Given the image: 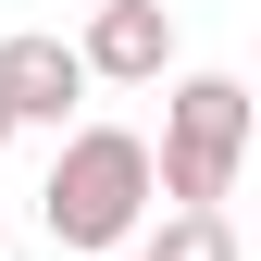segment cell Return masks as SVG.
<instances>
[{"instance_id": "1", "label": "cell", "mask_w": 261, "mask_h": 261, "mask_svg": "<svg viewBox=\"0 0 261 261\" xmlns=\"http://www.w3.org/2000/svg\"><path fill=\"white\" fill-rule=\"evenodd\" d=\"M137 212H149V137H124V124H75L50 162V187H38V224L62 249H124L137 237Z\"/></svg>"}, {"instance_id": "2", "label": "cell", "mask_w": 261, "mask_h": 261, "mask_svg": "<svg viewBox=\"0 0 261 261\" xmlns=\"http://www.w3.org/2000/svg\"><path fill=\"white\" fill-rule=\"evenodd\" d=\"M237 162H249V87H237V75H187L174 112H162L149 187H162L174 212H224V199H237Z\"/></svg>"}, {"instance_id": "3", "label": "cell", "mask_w": 261, "mask_h": 261, "mask_svg": "<svg viewBox=\"0 0 261 261\" xmlns=\"http://www.w3.org/2000/svg\"><path fill=\"white\" fill-rule=\"evenodd\" d=\"M75 62H87V75H112V87H149L162 62H174V13H162V0H100L87 38H75Z\"/></svg>"}, {"instance_id": "4", "label": "cell", "mask_w": 261, "mask_h": 261, "mask_svg": "<svg viewBox=\"0 0 261 261\" xmlns=\"http://www.w3.org/2000/svg\"><path fill=\"white\" fill-rule=\"evenodd\" d=\"M75 100H87V62L62 38H0V112L13 124H62Z\"/></svg>"}, {"instance_id": "5", "label": "cell", "mask_w": 261, "mask_h": 261, "mask_svg": "<svg viewBox=\"0 0 261 261\" xmlns=\"http://www.w3.org/2000/svg\"><path fill=\"white\" fill-rule=\"evenodd\" d=\"M137 261H237V224H224V212H162Z\"/></svg>"}, {"instance_id": "6", "label": "cell", "mask_w": 261, "mask_h": 261, "mask_svg": "<svg viewBox=\"0 0 261 261\" xmlns=\"http://www.w3.org/2000/svg\"><path fill=\"white\" fill-rule=\"evenodd\" d=\"M0 149H13V112H0Z\"/></svg>"}]
</instances>
